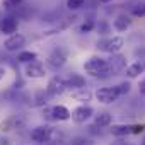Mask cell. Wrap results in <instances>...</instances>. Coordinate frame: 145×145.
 Returning a JSON list of instances; mask_svg holds the SVG:
<instances>
[{
	"instance_id": "cell-1",
	"label": "cell",
	"mask_w": 145,
	"mask_h": 145,
	"mask_svg": "<svg viewBox=\"0 0 145 145\" xmlns=\"http://www.w3.org/2000/svg\"><path fill=\"white\" fill-rule=\"evenodd\" d=\"M84 70L87 74H91L92 77H99V79H108L111 74L109 70V63L106 58H101V56H92L89 58L86 63H84Z\"/></svg>"
},
{
	"instance_id": "cell-2",
	"label": "cell",
	"mask_w": 145,
	"mask_h": 145,
	"mask_svg": "<svg viewBox=\"0 0 145 145\" xmlns=\"http://www.w3.org/2000/svg\"><path fill=\"white\" fill-rule=\"evenodd\" d=\"M55 135L56 131L48 126V125H41V126H36L29 131V138L34 142V143H39V145H46V143H51V142H58L55 140Z\"/></svg>"
},
{
	"instance_id": "cell-3",
	"label": "cell",
	"mask_w": 145,
	"mask_h": 145,
	"mask_svg": "<svg viewBox=\"0 0 145 145\" xmlns=\"http://www.w3.org/2000/svg\"><path fill=\"white\" fill-rule=\"evenodd\" d=\"M125 46V39L121 36H113V38H104L101 41H97V48L101 51H106V53H111V55H116L123 50Z\"/></svg>"
},
{
	"instance_id": "cell-4",
	"label": "cell",
	"mask_w": 145,
	"mask_h": 145,
	"mask_svg": "<svg viewBox=\"0 0 145 145\" xmlns=\"http://www.w3.org/2000/svg\"><path fill=\"white\" fill-rule=\"evenodd\" d=\"M67 58H68L67 50H63V48H55V50L48 55L46 65H48L51 70H58V68H61V67L67 63Z\"/></svg>"
},
{
	"instance_id": "cell-5",
	"label": "cell",
	"mask_w": 145,
	"mask_h": 145,
	"mask_svg": "<svg viewBox=\"0 0 145 145\" xmlns=\"http://www.w3.org/2000/svg\"><path fill=\"white\" fill-rule=\"evenodd\" d=\"M46 114V118H50L51 121H67L70 120V111L68 108L61 106V104H56V106H51V108H46L43 109V116Z\"/></svg>"
},
{
	"instance_id": "cell-6",
	"label": "cell",
	"mask_w": 145,
	"mask_h": 145,
	"mask_svg": "<svg viewBox=\"0 0 145 145\" xmlns=\"http://www.w3.org/2000/svg\"><path fill=\"white\" fill-rule=\"evenodd\" d=\"M67 91H68L67 80H65V77H60V75H56V77L50 79V82H48V86H46V94H48V96H51V97L61 96V94H63V92H67Z\"/></svg>"
},
{
	"instance_id": "cell-7",
	"label": "cell",
	"mask_w": 145,
	"mask_h": 145,
	"mask_svg": "<svg viewBox=\"0 0 145 145\" xmlns=\"http://www.w3.org/2000/svg\"><path fill=\"white\" fill-rule=\"evenodd\" d=\"M96 97L103 104H111V103L118 101L121 96H120V92H118L116 87H101V89L96 91Z\"/></svg>"
},
{
	"instance_id": "cell-8",
	"label": "cell",
	"mask_w": 145,
	"mask_h": 145,
	"mask_svg": "<svg viewBox=\"0 0 145 145\" xmlns=\"http://www.w3.org/2000/svg\"><path fill=\"white\" fill-rule=\"evenodd\" d=\"M24 72H26V75L29 79H43L46 75V67L43 65V61L34 60V61H31V63L26 65Z\"/></svg>"
},
{
	"instance_id": "cell-9",
	"label": "cell",
	"mask_w": 145,
	"mask_h": 145,
	"mask_svg": "<svg viewBox=\"0 0 145 145\" xmlns=\"http://www.w3.org/2000/svg\"><path fill=\"white\" fill-rule=\"evenodd\" d=\"M92 113H94V109L91 106L82 104V106H77L74 111L70 113V118H72V121H74V123H86L92 116Z\"/></svg>"
},
{
	"instance_id": "cell-10",
	"label": "cell",
	"mask_w": 145,
	"mask_h": 145,
	"mask_svg": "<svg viewBox=\"0 0 145 145\" xmlns=\"http://www.w3.org/2000/svg\"><path fill=\"white\" fill-rule=\"evenodd\" d=\"M26 44V38L22 36V34H19V33H16V34H12V36H9L5 41H4V48L7 50V51H19V50H22V46Z\"/></svg>"
},
{
	"instance_id": "cell-11",
	"label": "cell",
	"mask_w": 145,
	"mask_h": 145,
	"mask_svg": "<svg viewBox=\"0 0 145 145\" xmlns=\"http://www.w3.org/2000/svg\"><path fill=\"white\" fill-rule=\"evenodd\" d=\"M17 27H19V22L14 16H7L4 19H0V33H4L7 36H12L17 33Z\"/></svg>"
},
{
	"instance_id": "cell-12",
	"label": "cell",
	"mask_w": 145,
	"mask_h": 145,
	"mask_svg": "<svg viewBox=\"0 0 145 145\" xmlns=\"http://www.w3.org/2000/svg\"><path fill=\"white\" fill-rule=\"evenodd\" d=\"M108 63H109L111 74H116V72H121V70L126 68V58L121 56V55H113V58H109Z\"/></svg>"
},
{
	"instance_id": "cell-13",
	"label": "cell",
	"mask_w": 145,
	"mask_h": 145,
	"mask_svg": "<svg viewBox=\"0 0 145 145\" xmlns=\"http://www.w3.org/2000/svg\"><path fill=\"white\" fill-rule=\"evenodd\" d=\"M65 80H67V86H68V89H84L86 87V79L80 75V74H70L68 77H65Z\"/></svg>"
},
{
	"instance_id": "cell-14",
	"label": "cell",
	"mask_w": 145,
	"mask_h": 145,
	"mask_svg": "<svg viewBox=\"0 0 145 145\" xmlns=\"http://www.w3.org/2000/svg\"><path fill=\"white\" fill-rule=\"evenodd\" d=\"M130 24H131V19H130L126 14H120V16H116V19L113 21V27H114L118 33L126 31V29L130 27Z\"/></svg>"
},
{
	"instance_id": "cell-15",
	"label": "cell",
	"mask_w": 145,
	"mask_h": 145,
	"mask_svg": "<svg viewBox=\"0 0 145 145\" xmlns=\"http://www.w3.org/2000/svg\"><path fill=\"white\" fill-rule=\"evenodd\" d=\"M143 70H145V65H143L142 61H133V63H130V65L126 67V75H128L130 79H135V77H138L140 74H143Z\"/></svg>"
},
{
	"instance_id": "cell-16",
	"label": "cell",
	"mask_w": 145,
	"mask_h": 145,
	"mask_svg": "<svg viewBox=\"0 0 145 145\" xmlns=\"http://www.w3.org/2000/svg\"><path fill=\"white\" fill-rule=\"evenodd\" d=\"M46 99H48V94H46V91H43V89H38V91H34V96H33V106L34 108H44L46 106Z\"/></svg>"
},
{
	"instance_id": "cell-17",
	"label": "cell",
	"mask_w": 145,
	"mask_h": 145,
	"mask_svg": "<svg viewBox=\"0 0 145 145\" xmlns=\"http://www.w3.org/2000/svg\"><path fill=\"white\" fill-rule=\"evenodd\" d=\"M72 97H74L75 101H80V103H87V101L92 99V92L87 91V89L84 87V89H77V91H74V92H72Z\"/></svg>"
},
{
	"instance_id": "cell-18",
	"label": "cell",
	"mask_w": 145,
	"mask_h": 145,
	"mask_svg": "<svg viewBox=\"0 0 145 145\" xmlns=\"http://www.w3.org/2000/svg\"><path fill=\"white\" fill-rule=\"evenodd\" d=\"M113 121L111 114L109 113H99L96 118H94V126H99V128H104V126H109Z\"/></svg>"
},
{
	"instance_id": "cell-19",
	"label": "cell",
	"mask_w": 145,
	"mask_h": 145,
	"mask_svg": "<svg viewBox=\"0 0 145 145\" xmlns=\"http://www.w3.org/2000/svg\"><path fill=\"white\" fill-rule=\"evenodd\" d=\"M111 133H113L114 137L121 138V137H126V135H130V133H131V128H130V125H113V128H111Z\"/></svg>"
},
{
	"instance_id": "cell-20",
	"label": "cell",
	"mask_w": 145,
	"mask_h": 145,
	"mask_svg": "<svg viewBox=\"0 0 145 145\" xmlns=\"http://www.w3.org/2000/svg\"><path fill=\"white\" fill-rule=\"evenodd\" d=\"M34 60H38V55L34 51H19V55H17V61L26 63V65L34 61Z\"/></svg>"
},
{
	"instance_id": "cell-21",
	"label": "cell",
	"mask_w": 145,
	"mask_h": 145,
	"mask_svg": "<svg viewBox=\"0 0 145 145\" xmlns=\"http://www.w3.org/2000/svg\"><path fill=\"white\" fill-rule=\"evenodd\" d=\"M17 125H19L17 118H16V116H10V118H7L5 121L0 123V130H2V131H10V130L17 128Z\"/></svg>"
},
{
	"instance_id": "cell-22",
	"label": "cell",
	"mask_w": 145,
	"mask_h": 145,
	"mask_svg": "<svg viewBox=\"0 0 145 145\" xmlns=\"http://www.w3.org/2000/svg\"><path fill=\"white\" fill-rule=\"evenodd\" d=\"M86 4V0H67V7L70 10H79Z\"/></svg>"
},
{
	"instance_id": "cell-23",
	"label": "cell",
	"mask_w": 145,
	"mask_h": 145,
	"mask_svg": "<svg viewBox=\"0 0 145 145\" xmlns=\"http://www.w3.org/2000/svg\"><path fill=\"white\" fill-rule=\"evenodd\" d=\"M116 89H118V92H120V96H126L128 92H130V84L128 82H121V84H118V86H114Z\"/></svg>"
},
{
	"instance_id": "cell-24",
	"label": "cell",
	"mask_w": 145,
	"mask_h": 145,
	"mask_svg": "<svg viewBox=\"0 0 145 145\" xmlns=\"http://www.w3.org/2000/svg\"><path fill=\"white\" fill-rule=\"evenodd\" d=\"M22 4V0H4V5L7 9H14V7H19Z\"/></svg>"
},
{
	"instance_id": "cell-25",
	"label": "cell",
	"mask_w": 145,
	"mask_h": 145,
	"mask_svg": "<svg viewBox=\"0 0 145 145\" xmlns=\"http://www.w3.org/2000/svg\"><path fill=\"white\" fill-rule=\"evenodd\" d=\"M92 29H94V22L92 21H87V22H84L80 26V33H91Z\"/></svg>"
},
{
	"instance_id": "cell-26",
	"label": "cell",
	"mask_w": 145,
	"mask_h": 145,
	"mask_svg": "<svg viewBox=\"0 0 145 145\" xmlns=\"http://www.w3.org/2000/svg\"><path fill=\"white\" fill-rule=\"evenodd\" d=\"M133 16L143 17V16H145V4H140L138 7H135V9H133Z\"/></svg>"
},
{
	"instance_id": "cell-27",
	"label": "cell",
	"mask_w": 145,
	"mask_h": 145,
	"mask_svg": "<svg viewBox=\"0 0 145 145\" xmlns=\"http://www.w3.org/2000/svg\"><path fill=\"white\" fill-rule=\"evenodd\" d=\"M130 128H131V133H135V135L145 131V125H143V123H140V125H131Z\"/></svg>"
},
{
	"instance_id": "cell-28",
	"label": "cell",
	"mask_w": 145,
	"mask_h": 145,
	"mask_svg": "<svg viewBox=\"0 0 145 145\" xmlns=\"http://www.w3.org/2000/svg\"><path fill=\"white\" fill-rule=\"evenodd\" d=\"M138 92H140V94H145V79L140 80V84H138Z\"/></svg>"
},
{
	"instance_id": "cell-29",
	"label": "cell",
	"mask_w": 145,
	"mask_h": 145,
	"mask_svg": "<svg viewBox=\"0 0 145 145\" xmlns=\"http://www.w3.org/2000/svg\"><path fill=\"white\" fill-rule=\"evenodd\" d=\"M86 142H87V140H84V138H75L74 142H72V145H87Z\"/></svg>"
},
{
	"instance_id": "cell-30",
	"label": "cell",
	"mask_w": 145,
	"mask_h": 145,
	"mask_svg": "<svg viewBox=\"0 0 145 145\" xmlns=\"http://www.w3.org/2000/svg\"><path fill=\"white\" fill-rule=\"evenodd\" d=\"M4 77H5V68H4V67H0V82L4 80Z\"/></svg>"
},
{
	"instance_id": "cell-31",
	"label": "cell",
	"mask_w": 145,
	"mask_h": 145,
	"mask_svg": "<svg viewBox=\"0 0 145 145\" xmlns=\"http://www.w3.org/2000/svg\"><path fill=\"white\" fill-rule=\"evenodd\" d=\"M0 145H9V140L7 138H0Z\"/></svg>"
},
{
	"instance_id": "cell-32",
	"label": "cell",
	"mask_w": 145,
	"mask_h": 145,
	"mask_svg": "<svg viewBox=\"0 0 145 145\" xmlns=\"http://www.w3.org/2000/svg\"><path fill=\"white\" fill-rule=\"evenodd\" d=\"M114 145H131V143H126V142H116Z\"/></svg>"
},
{
	"instance_id": "cell-33",
	"label": "cell",
	"mask_w": 145,
	"mask_h": 145,
	"mask_svg": "<svg viewBox=\"0 0 145 145\" xmlns=\"http://www.w3.org/2000/svg\"><path fill=\"white\" fill-rule=\"evenodd\" d=\"M101 2H103V4H108V2H111V0H101Z\"/></svg>"
},
{
	"instance_id": "cell-34",
	"label": "cell",
	"mask_w": 145,
	"mask_h": 145,
	"mask_svg": "<svg viewBox=\"0 0 145 145\" xmlns=\"http://www.w3.org/2000/svg\"><path fill=\"white\" fill-rule=\"evenodd\" d=\"M142 145H145V138H143V142H142Z\"/></svg>"
}]
</instances>
